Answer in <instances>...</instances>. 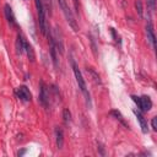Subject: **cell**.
Instances as JSON below:
<instances>
[{
  "label": "cell",
  "instance_id": "7c38bea8",
  "mask_svg": "<svg viewBox=\"0 0 157 157\" xmlns=\"http://www.w3.org/2000/svg\"><path fill=\"white\" fill-rule=\"evenodd\" d=\"M25 52H26V54H27L28 60H29L31 63H34V60H36V54H34L33 47H32V45H31L28 42H26V45H25Z\"/></svg>",
  "mask_w": 157,
  "mask_h": 157
},
{
  "label": "cell",
  "instance_id": "8fae6325",
  "mask_svg": "<svg viewBox=\"0 0 157 157\" xmlns=\"http://www.w3.org/2000/svg\"><path fill=\"white\" fill-rule=\"evenodd\" d=\"M134 114L136 115V118H137V120H139V124H140V128H141V130H142V132L144 134H146V132H148V126H147V121H146V119L144 118V115L139 112V110H136V109H134Z\"/></svg>",
  "mask_w": 157,
  "mask_h": 157
},
{
  "label": "cell",
  "instance_id": "6da1fadb",
  "mask_svg": "<svg viewBox=\"0 0 157 157\" xmlns=\"http://www.w3.org/2000/svg\"><path fill=\"white\" fill-rule=\"evenodd\" d=\"M70 61H71V67H72V71H74L76 82H77V85H78V88H80V91L82 92V94L85 96L86 102H87V105L91 108V97H90V92H88V90H87L86 81H85V78H83V76H82V74H81V71H80V69H78V66H77V64H76V61H75L74 59H70Z\"/></svg>",
  "mask_w": 157,
  "mask_h": 157
},
{
  "label": "cell",
  "instance_id": "52a82bcc",
  "mask_svg": "<svg viewBox=\"0 0 157 157\" xmlns=\"http://www.w3.org/2000/svg\"><path fill=\"white\" fill-rule=\"evenodd\" d=\"M146 34H147V40L151 44V47L153 49H156V36H155V29H153V25L151 21L147 22L146 25Z\"/></svg>",
  "mask_w": 157,
  "mask_h": 157
},
{
  "label": "cell",
  "instance_id": "4fadbf2b",
  "mask_svg": "<svg viewBox=\"0 0 157 157\" xmlns=\"http://www.w3.org/2000/svg\"><path fill=\"white\" fill-rule=\"evenodd\" d=\"M110 115H113L117 120H119L120 121V124H123L125 128H129L128 125H126V123H125V120H124V117L121 115V113L118 110V109H113V110H110Z\"/></svg>",
  "mask_w": 157,
  "mask_h": 157
},
{
  "label": "cell",
  "instance_id": "d6986e66",
  "mask_svg": "<svg viewBox=\"0 0 157 157\" xmlns=\"http://www.w3.org/2000/svg\"><path fill=\"white\" fill-rule=\"evenodd\" d=\"M90 39H91V47H92V52H93V54H94V56H97V48H96V44H94V40H93V38L90 36Z\"/></svg>",
  "mask_w": 157,
  "mask_h": 157
},
{
  "label": "cell",
  "instance_id": "e0dca14e",
  "mask_svg": "<svg viewBox=\"0 0 157 157\" xmlns=\"http://www.w3.org/2000/svg\"><path fill=\"white\" fill-rule=\"evenodd\" d=\"M147 9L150 12H153L156 9V0H147Z\"/></svg>",
  "mask_w": 157,
  "mask_h": 157
},
{
  "label": "cell",
  "instance_id": "30bf717a",
  "mask_svg": "<svg viewBox=\"0 0 157 157\" xmlns=\"http://www.w3.org/2000/svg\"><path fill=\"white\" fill-rule=\"evenodd\" d=\"M54 134H55V142H56V147L58 150H61L64 146V131L61 128L56 126L54 129Z\"/></svg>",
  "mask_w": 157,
  "mask_h": 157
},
{
  "label": "cell",
  "instance_id": "5bb4252c",
  "mask_svg": "<svg viewBox=\"0 0 157 157\" xmlns=\"http://www.w3.org/2000/svg\"><path fill=\"white\" fill-rule=\"evenodd\" d=\"M87 72H90V75H91V77L93 78V81L96 82V83H98V85H101L102 83V80H101V77H99V75L92 69V67H87Z\"/></svg>",
  "mask_w": 157,
  "mask_h": 157
},
{
  "label": "cell",
  "instance_id": "3957f363",
  "mask_svg": "<svg viewBox=\"0 0 157 157\" xmlns=\"http://www.w3.org/2000/svg\"><path fill=\"white\" fill-rule=\"evenodd\" d=\"M58 4H59V7L61 9V12H63L65 20L67 21L69 26H70L75 32H77V31H78V25H77L75 17H74L72 11L70 10V7H69V5H67V2H66V0H58Z\"/></svg>",
  "mask_w": 157,
  "mask_h": 157
},
{
  "label": "cell",
  "instance_id": "8992f818",
  "mask_svg": "<svg viewBox=\"0 0 157 157\" xmlns=\"http://www.w3.org/2000/svg\"><path fill=\"white\" fill-rule=\"evenodd\" d=\"M16 94H17V97H18L21 101H23V102H29V101L32 99V94H31L29 90H28L26 86H20V87H17V88H16Z\"/></svg>",
  "mask_w": 157,
  "mask_h": 157
},
{
  "label": "cell",
  "instance_id": "ba28073f",
  "mask_svg": "<svg viewBox=\"0 0 157 157\" xmlns=\"http://www.w3.org/2000/svg\"><path fill=\"white\" fill-rule=\"evenodd\" d=\"M139 99H140V103H139V109L140 110H142V112H148L151 108H152V101H151V98L148 97V96H146V94H144V96H141V97H139Z\"/></svg>",
  "mask_w": 157,
  "mask_h": 157
},
{
  "label": "cell",
  "instance_id": "5b68a950",
  "mask_svg": "<svg viewBox=\"0 0 157 157\" xmlns=\"http://www.w3.org/2000/svg\"><path fill=\"white\" fill-rule=\"evenodd\" d=\"M4 13H5V18H6L7 23L11 27H17V22H16L13 11H12V9H11V6L9 4H5V6H4Z\"/></svg>",
  "mask_w": 157,
  "mask_h": 157
},
{
  "label": "cell",
  "instance_id": "7402d4cb",
  "mask_svg": "<svg viewBox=\"0 0 157 157\" xmlns=\"http://www.w3.org/2000/svg\"><path fill=\"white\" fill-rule=\"evenodd\" d=\"M74 1V6H75V10L77 12H80V1L78 0H72Z\"/></svg>",
  "mask_w": 157,
  "mask_h": 157
},
{
  "label": "cell",
  "instance_id": "44dd1931",
  "mask_svg": "<svg viewBox=\"0 0 157 157\" xmlns=\"http://www.w3.org/2000/svg\"><path fill=\"white\" fill-rule=\"evenodd\" d=\"M45 2H47V5H48V11H49V13L52 15L53 13V2H52V0H44Z\"/></svg>",
  "mask_w": 157,
  "mask_h": 157
},
{
  "label": "cell",
  "instance_id": "ac0fdd59",
  "mask_svg": "<svg viewBox=\"0 0 157 157\" xmlns=\"http://www.w3.org/2000/svg\"><path fill=\"white\" fill-rule=\"evenodd\" d=\"M110 33H112V36H113V39L117 42V43H120V39H119V36L117 34V32H115V29L114 28H110Z\"/></svg>",
  "mask_w": 157,
  "mask_h": 157
},
{
  "label": "cell",
  "instance_id": "ffe728a7",
  "mask_svg": "<svg viewBox=\"0 0 157 157\" xmlns=\"http://www.w3.org/2000/svg\"><path fill=\"white\" fill-rule=\"evenodd\" d=\"M151 126H152V129H153L155 131L157 130V118H156V117L152 118V120H151Z\"/></svg>",
  "mask_w": 157,
  "mask_h": 157
},
{
  "label": "cell",
  "instance_id": "2e32d148",
  "mask_svg": "<svg viewBox=\"0 0 157 157\" xmlns=\"http://www.w3.org/2000/svg\"><path fill=\"white\" fill-rule=\"evenodd\" d=\"M63 119H64V123H65L66 125L71 121V113H70V110H69L67 108H65V109L63 110Z\"/></svg>",
  "mask_w": 157,
  "mask_h": 157
},
{
  "label": "cell",
  "instance_id": "7a4b0ae2",
  "mask_svg": "<svg viewBox=\"0 0 157 157\" xmlns=\"http://www.w3.org/2000/svg\"><path fill=\"white\" fill-rule=\"evenodd\" d=\"M36 4V9H37V15H38V22H39V29L42 32L43 36H48V33L50 32V27L47 22L45 18V10H44V5L42 0H34Z\"/></svg>",
  "mask_w": 157,
  "mask_h": 157
},
{
  "label": "cell",
  "instance_id": "603a6c76",
  "mask_svg": "<svg viewBox=\"0 0 157 157\" xmlns=\"http://www.w3.org/2000/svg\"><path fill=\"white\" fill-rule=\"evenodd\" d=\"M25 152H26V150H21V151H18V152H17V155H18V156H22Z\"/></svg>",
  "mask_w": 157,
  "mask_h": 157
},
{
  "label": "cell",
  "instance_id": "277c9868",
  "mask_svg": "<svg viewBox=\"0 0 157 157\" xmlns=\"http://www.w3.org/2000/svg\"><path fill=\"white\" fill-rule=\"evenodd\" d=\"M39 103L44 108L49 107V93H48L47 86L44 85L43 81H40V83H39Z\"/></svg>",
  "mask_w": 157,
  "mask_h": 157
},
{
  "label": "cell",
  "instance_id": "9a60e30c",
  "mask_svg": "<svg viewBox=\"0 0 157 157\" xmlns=\"http://www.w3.org/2000/svg\"><path fill=\"white\" fill-rule=\"evenodd\" d=\"M135 9H136V12L139 15L140 18L144 17V7H142V1L141 0H135Z\"/></svg>",
  "mask_w": 157,
  "mask_h": 157
},
{
  "label": "cell",
  "instance_id": "9c48e42d",
  "mask_svg": "<svg viewBox=\"0 0 157 157\" xmlns=\"http://www.w3.org/2000/svg\"><path fill=\"white\" fill-rule=\"evenodd\" d=\"M26 42H27V40L25 39V37L22 36V33H18V34H17V38H16V43H15V48H16V53H17V54L25 53Z\"/></svg>",
  "mask_w": 157,
  "mask_h": 157
}]
</instances>
